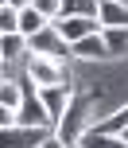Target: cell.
<instances>
[{"label":"cell","instance_id":"1","mask_svg":"<svg viewBox=\"0 0 128 148\" xmlns=\"http://www.w3.org/2000/svg\"><path fill=\"white\" fill-rule=\"evenodd\" d=\"M85 113H89V97H85V94H74L70 109L62 113L58 125H54V136H58V140H66V144H78V140H82V133L93 125Z\"/></svg>","mask_w":128,"mask_h":148},{"label":"cell","instance_id":"2","mask_svg":"<svg viewBox=\"0 0 128 148\" xmlns=\"http://www.w3.org/2000/svg\"><path fill=\"white\" fill-rule=\"evenodd\" d=\"M23 70H27V78L35 82V90H43V86H62V82H74V78H70V70H66V62L47 59V55H27Z\"/></svg>","mask_w":128,"mask_h":148},{"label":"cell","instance_id":"3","mask_svg":"<svg viewBox=\"0 0 128 148\" xmlns=\"http://www.w3.org/2000/svg\"><path fill=\"white\" fill-rule=\"evenodd\" d=\"M27 55H47V59H58V62H70V43H62V35L51 27H43L39 35L27 39Z\"/></svg>","mask_w":128,"mask_h":148},{"label":"cell","instance_id":"4","mask_svg":"<svg viewBox=\"0 0 128 148\" xmlns=\"http://www.w3.org/2000/svg\"><path fill=\"white\" fill-rule=\"evenodd\" d=\"M35 94H39V101H43V109L51 113V121L58 125V117L70 109V101H74L78 86L74 82H62V86H43V90H35Z\"/></svg>","mask_w":128,"mask_h":148},{"label":"cell","instance_id":"5","mask_svg":"<svg viewBox=\"0 0 128 148\" xmlns=\"http://www.w3.org/2000/svg\"><path fill=\"white\" fill-rule=\"evenodd\" d=\"M16 125H20V129H43V133H54V121H51V113L43 109L39 94H27V97H23V105L16 109Z\"/></svg>","mask_w":128,"mask_h":148},{"label":"cell","instance_id":"6","mask_svg":"<svg viewBox=\"0 0 128 148\" xmlns=\"http://www.w3.org/2000/svg\"><path fill=\"white\" fill-rule=\"evenodd\" d=\"M54 31L62 35V43H70V47H74L78 39L97 35V31H101V23L93 20V16H62V20H54Z\"/></svg>","mask_w":128,"mask_h":148},{"label":"cell","instance_id":"7","mask_svg":"<svg viewBox=\"0 0 128 148\" xmlns=\"http://www.w3.org/2000/svg\"><path fill=\"white\" fill-rule=\"evenodd\" d=\"M70 59H78V62H113V55H109V47H105V35H85V39H78L74 47H70Z\"/></svg>","mask_w":128,"mask_h":148},{"label":"cell","instance_id":"8","mask_svg":"<svg viewBox=\"0 0 128 148\" xmlns=\"http://www.w3.org/2000/svg\"><path fill=\"white\" fill-rule=\"evenodd\" d=\"M43 129H20V125H12V129H0V148H39L43 144Z\"/></svg>","mask_w":128,"mask_h":148},{"label":"cell","instance_id":"9","mask_svg":"<svg viewBox=\"0 0 128 148\" xmlns=\"http://www.w3.org/2000/svg\"><path fill=\"white\" fill-rule=\"evenodd\" d=\"M97 23L105 27H128V4H116V0H97Z\"/></svg>","mask_w":128,"mask_h":148},{"label":"cell","instance_id":"10","mask_svg":"<svg viewBox=\"0 0 128 148\" xmlns=\"http://www.w3.org/2000/svg\"><path fill=\"white\" fill-rule=\"evenodd\" d=\"M0 55H4V70L23 66L27 62V39L23 35H0Z\"/></svg>","mask_w":128,"mask_h":148},{"label":"cell","instance_id":"11","mask_svg":"<svg viewBox=\"0 0 128 148\" xmlns=\"http://www.w3.org/2000/svg\"><path fill=\"white\" fill-rule=\"evenodd\" d=\"M23 97H27V90H23L20 78H4L0 82V105H8V109H20Z\"/></svg>","mask_w":128,"mask_h":148},{"label":"cell","instance_id":"12","mask_svg":"<svg viewBox=\"0 0 128 148\" xmlns=\"http://www.w3.org/2000/svg\"><path fill=\"white\" fill-rule=\"evenodd\" d=\"M43 27H51V23H47L31 4H23V8H20V35H23V39H31V35H39Z\"/></svg>","mask_w":128,"mask_h":148},{"label":"cell","instance_id":"13","mask_svg":"<svg viewBox=\"0 0 128 148\" xmlns=\"http://www.w3.org/2000/svg\"><path fill=\"white\" fill-rule=\"evenodd\" d=\"M93 129H97V133H113V136H121L124 129H128V101H124V105H116V109L109 113L105 121H97Z\"/></svg>","mask_w":128,"mask_h":148},{"label":"cell","instance_id":"14","mask_svg":"<svg viewBox=\"0 0 128 148\" xmlns=\"http://www.w3.org/2000/svg\"><path fill=\"white\" fill-rule=\"evenodd\" d=\"M105 47L113 59H128V27H105Z\"/></svg>","mask_w":128,"mask_h":148},{"label":"cell","instance_id":"15","mask_svg":"<svg viewBox=\"0 0 128 148\" xmlns=\"http://www.w3.org/2000/svg\"><path fill=\"white\" fill-rule=\"evenodd\" d=\"M0 35H20V8L16 4L0 8Z\"/></svg>","mask_w":128,"mask_h":148},{"label":"cell","instance_id":"16","mask_svg":"<svg viewBox=\"0 0 128 148\" xmlns=\"http://www.w3.org/2000/svg\"><path fill=\"white\" fill-rule=\"evenodd\" d=\"M62 16H93L97 20V0H62Z\"/></svg>","mask_w":128,"mask_h":148},{"label":"cell","instance_id":"17","mask_svg":"<svg viewBox=\"0 0 128 148\" xmlns=\"http://www.w3.org/2000/svg\"><path fill=\"white\" fill-rule=\"evenodd\" d=\"M27 4L35 8V12L43 16L47 23H54V20H58V16H62V0H27Z\"/></svg>","mask_w":128,"mask_h":148},{"label":"cell","instance_id":"18","mask_svg":"<svg viewBox=\"0 0 128 148\" xmlns=\"http://www.w3.org/2000/svg\"><path fill=\"white\" fill-rule=\"evenodd\" d=\"M12 125H16V109L0 105V129H12Z\"/></svg>","mask_w":128,"mask_h":148},{"label":"cell","instance_id":"19","mask_svg":"<svg viewBox=\"0 0 128 148\" xmlns=\"http://www.w3.org/2000/svg\"><path fill=\"white\" fill-rule=\"evenodd\" d=\"M39 148H70V144H66V140H58L54 133H47V136H43V144H39Z\"/></svg>","mask_w":128,"mask_h":148},{"label":"cell","instance_id":"20","mask_svg":"<svg viewBox=\"0 0 128 148\" xmlns=\"http://www.w3.org/2000/svg\"><path fill=\"white\" fill-rule=\"evenodd\" d=\"M0 70H4V55H0Z\"/></svg>","mask_w":128,"mask_h":148},{"label":"cell","instance_id":"21","mask_svg":"<svg viewBox=\"0 0 128 148\" xmlns=\"http://www.w3.org/2000/svg\"><path fill=\"white\" fill-rule=\"evenodd\" d=\"M121 136H124V140H128V129H124V133H121Z\"/></svg>","mask_w":128,"mask_h":148},{"label":"cell","instance_id":"22","mask_svg":"<svg viewBox=\"0 0 128 148\" xmlns=\"http://www.w3.org/2000/svg\"><path fill=\"white\" fill-rule=\"evenodd\" d=\"M4 4H8V0H0V8H4Z\"/></svg>","mask_w":128,"mask_h":148},{"label":"cell","instance_id":"23","mask_svg":"<svg viewBox=\"0 0 128 148\" xmlns=\"http://www.w3.org/2000/svg\"><path fill=\"white\" fill-rule=\"evenodd\" d=\"M116 4H128V0H116Z\"/></svg>","mask_w":128,"mask_h":148},{"label":"cell","instance_id":"24","mask_svg":"<svg viewBox=\"0 0 128 148\" xmlns=\"http://www.w3.org/2000/svg\"><path fill=\"white\" fill-rule=\"evenodd\" d=\"M0 82H4V70H0Z\"/></svg>","mask_w":128,"mask_h":148},{"label":"cell","instance_id":"25","mask_svg":"<svg viewBox=\"0 0 128 148\" xmlns=\"http://www.w3.org/2000/svg\"><path fill=\"white\" fill-rule=\"evenodd\" d=\"M70 148H78V144H70Z\"/></svg>","mask_w":128,"mask_h":148}]
</instances>
